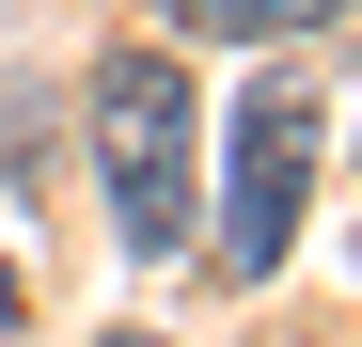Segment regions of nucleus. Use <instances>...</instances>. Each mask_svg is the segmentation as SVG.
<instances>
[{"label": "nucleus", "mask_w": 362, "mask_h": 347, "mask_svg": "<svg viewBox=\"0 0 362 347\" xmlns=\"http://www.w3.org/2000/svg\"><path fill=\"white\" fill-rule=\"evenodd\" d=\"M173 16H189V32H315L331 0H173Z\"/></svg>", "instance_id": "obj_3"}, {"label": "nucleus", "mask_w": 362, "mask_h": 347, "mask_svg": "<svg viewBox=\"0 0 362 347\" xmlns=\"http://www.w3.org/2000/svg\"><path fill=\"white\" fill-rule=\"evenodd\" d=\"M95 347H158V331H95Z\"/></svg>", "instance_id": "obj_5"}, {"label": "nucleus", "mask_w": 362, "mask_h": 347, "mask_svg": "<svg viewBox=\"0 0 362 347\" xmlns=\"http://www.w3.org/2000/svg\"><path fill=\"white\" fill-rule=\"evenodd\" d=\"M299 190H315V79H252L236 95V158H221V268L268 284L299 253Z\"/></svg>", "instance_id": "obj_2"}, {"label": "nucleus", "mask_w": 362, "mask_h": 347, "mask_svg": "<svg viewBox=\"0 0 362 347\" xmlns=\"http://www.w3.org/2000/svg\"><path fill=\"white\" fill-rule=\"evenodd\" d=\"M0 331H16V268H0Z\"/></svg>", "instance_id": "obj_4"}, {"label": "nucleus", "mask_w": 362, "mask_h": 347, "mask_svg": "<svg viewBox=\"0 0 362 347\" xmlns=\"http://www.w3.org/2000/svg\"><path fill=\"white\" fill-rule=\"evenodd\" d=\"M95 190H110V237H127L142 268L189 253V79L158 64V47H110L95 64Z\"/></svg>", "instance_id": "obj_1"}]
</instances>
